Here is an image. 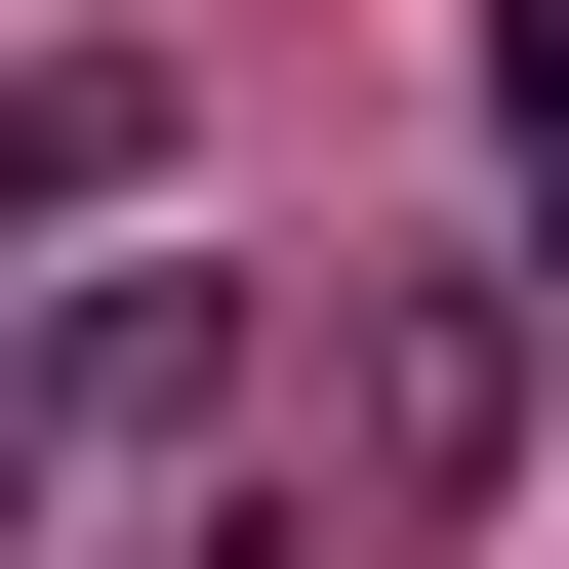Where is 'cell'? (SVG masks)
Returning a JSON list of instances; mask_svg holds the SVG:
<instances>
[{
	"instance_id": "3957f363",
	"label": "cell",
	"mask_w": 569,
	"mask_h": 569,
	"mask_svg": "<svg viewBox=\"0 0 569 569\" xmlns=\"http://www.w3.org/2000/svg\"><path fill=\"white\" fill-rule=\"evenodd\" d=\"M0 244H163V82L122 41H0Z\"/></svg>"
},
{
	"instance_id": "5b68a950",
	"label": "cell",
	"mask_w": 569,
	"mask_h": 569,
	"mask_svg": "<svg viewBox=\"0 0 569 569\" xmlns=\"http://www.w3.org/2000/svg\"><path fill=\"white\" fill-rule=\"evenodd\" d=\"M41 488H82V407H41V326H0V529H41Z\"/></svg>"
},
{
	"instance_id": "277c9868",
	"label": "cell",
	"mask_w": 569,
	"mask_h": 569,
	"mask_svg": "<svg viewBox=\"0 0 569 569\" xmlns=\"http://www.w3.org/2000/svg\"><path fill=\"white\" fill-rule=\"evenodd\" d=\"M488 122H529V244H569V0H488Z\"/></svg>"
},
{
	"instance_id": "7a4b0ae2",
	"label": "cell",
	"mask_w": 569,
	"mask_h": 569,
	"mask_svg": "<svg viewBox=\"0 0 569 569\" xmlns=\"http://www.w3.org/2000/svg\"><path fill=\"white\" fill-rule=\"evenodd\" d=\"M41 407H82V488L203 448V407H244V244H82V284H41Z\"/></svg>"
},
{
	"instance_id": "6da1fadb",
	"label": "cell",
	"mask_w": 569,
	"mask_h": 569,
	"mask_svg": "<svg viewBox=\"0 0 569 569\" xmlns=\"http://www.w3.org/2000/svg\"><path fill=\"white\" fill-rule=\"evenodd\" d=\"M529 488V284H326V407H284V529H488Z\"/></svg>"
}]
</instances>
